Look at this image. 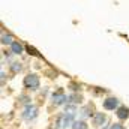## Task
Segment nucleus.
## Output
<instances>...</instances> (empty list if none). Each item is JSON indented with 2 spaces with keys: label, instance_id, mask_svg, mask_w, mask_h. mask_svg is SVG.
<instances>
[{
  "label": "nucleus",
  "instance_id": "7ed1b4c3",
  "mask_svg": "<svg viewBox=\"0 0 129 129\" xmlns=\"http://www.w3.org/2000/svg\"><path fill=\"white\" fill-rule=\"evenodd\" d=\"M51 98H53V104H54V105H62L64 102H69V98L63 93L62 89H59L57 92H54Z\"/></svg>",
  "mask_w": 129,
  "mask_h": 129
},
{
  "label": "nucleus",
  "instance_id": "6e6552de",
  "mask_svg": "<svg viewBox=\"0 0 129 129\" xmlns=\"http://www.w3.org/2000/svg\"><path fill=\"white\" fill-rule=\"evenodd\" d=\"M23 45L20 44V42H12V45H11V51H12V54H21L23 53Z\"/></svg>",
  "mask_w": 129,
  "mask_h": 129
},
{
  "label": "nucleus",
  "instance_id": "ddd939ff",
  "mask_svg": "<svg viewBox=\"0 0 129 129\" xmlns=\"http://www.w3.org/2000/svg\"><path fill=\"white\" fill-rule=\"evenodd\" d=\"M69 99H71L69 102H80V99H81V98L77 96V95H72V96H69Z\"/></svg>",
  "mask_w": 129,
  "mask_h": 129
},
{
  "label": "nucleus",
  "instance_id": "423d86ee",
  "mask_svg": "<svg viewBox=\"0 0 129 129\" xmlns=\"http://www.w3.org/2000/svg\"><path fill=\"white\" fill-rule=\"evenodd\" d=\"M116 116H117L120 120H125V119L129 117V110L126 107H119V108L116 110Z\"/></svg>",
  "mask_w": 129,
  "mask_h": 129
},
{
  "label": "nucleus",
  "instance_id": "1a4fd4ad",
  "mask_svg": "<svg viewBox=\"0 0 129 129\" xmlns=\"http://www.w3.org/2000/svg\"><path fill=\"white\" fill-rule=\"evenodd\" d=\"M72 129H89V128H87V123L84 120H75L72 123Z\"/></svg>",
  "mask_w": 129,
  "mask_h": 129
},
{
  "label": "nucleus",
  "instance_id": "39448f33",
  "mask_svg": "<svg viewBox=\"0 0 129 129\" xmlns=\"http://www.w3.org/2000/svg\"><path fill=\"white\" fill-rule=\"evenodd\" d=\"M104 108L108 110V111H114V110L119 108V101L116 98H107L104 101Z\"/></svg>",
  "mask_w": 129,
  "mask_h": 129
},
{
  "label": "nucleus",
  "instance_id": "20e7f679",
  "mask_svg": "<svg viewBox=\"0 0 129 129\" xmlns=\"http://www.w3.org/2000/svg\"><path fill=\"white\" fill-rule=\"evenodd\" d=\"M36 116H38V108L35 105H32V104L27 105L24 108V111H23V117L26 120H33V119H36Z\"/></svg>",
  "mask_w": 129,
  "mask_h": 129
},
{
  "label": "nucleus",
  "instance_id": "9b49d317",
  "mask_svg": "<svg viewBox=\"0 0 129 129\" xmlns=\"http://www.w3.org/2000/svg\"><path fill=\"white\" fill-rule=\"evenodd\" d=\"M23 69V66H21V63H18V62H14V63L11 64V71L14 72V74H17V72H20Z\"/></svg>",
  "mask_w": 129,
  "mask_h": 129
},
{
  "label": "nucleus",
  "instance_id": "9d476101",
  "mask_svg": "<svg viewBox=\"0 0 129 129\" xmlns=\"http://www.w3.org/2000/svg\"><path fill=\"white\" fill-rule=\"evenodd\" d=\"M12 42L14 41H12V36L11 35H5V33L2 35V44L3 45H12Z\"/></svg>",
  "mask_w": 129,
  "mask_h": 129
},
{
  "label": "nucleus",
  "instance_id": "f03ea898",
  "mask_svg": "<svg viewBox=\"0 0 129 129\" xmlns=\"http://www.w3.org/2000/svg\"><path fill=\"white\" fill-rule=\"evenodd\" d=\"M24 87L29 90H38L39 89V77L36 74H29L24 77Z\"/></svg>",
  "mask_w": 129,
  "mask_h": 129
},
{
  "label": "nucleus",
  "instance_id": "f257e3e1",
  "mask_svg": "<svg viewBox=\"0 0 129 129\" xmlns=\"http://www.w3.org/2000/svg\"><path fill=\"white\" fill-rule=\"evenodd\" d=\"M75 120H74V113H69V111H66V113H62L59 117H57V128L59 129H66L68 126H71L72 123H74Z\"/></svg>",
  "mask_w": 129,
  "mask_h": 129
},
{
  "label": "nucleus",
  "instance_id": "0eeeda50",
  "mask_svg": "<svg viewBox=\"0 0 129 129\" xmlns=\"http://www.w3.org/2000/svg\"><path fill=\"white\" fill-rule=\"evenodd\" d=\"M105 120H107V117H105V114H102V113H96V114L93 116V125H95V126H102V125L105 123Z\"/></svg>",
  "mask_w": 129,
  "mask_h": 129
},
{
  "label": "nucleus",
  "instance_id": "4468645a",
  "mask_svg": "<svg viewBox=\"0 0 129 129\" xmlns=\"http://www.w3.org/2000/svg\"><path fill=\"white\" fill-rule=\"evenodd\" d=\"M110 129H125V126L120 125V123H114V125H111V128Z\"/></svg>",
  "mask_w": 129,
  "mask_h": 129
},
{
  "label": "nucleus",
  "instance_id": "f8f14e48",
  "mask_svg": "<svg viewBox=\"0 0 129 129\" xmlns=\"http://www.w3.org/2000/svg\"><path fill=\"white\" fill-rule=\"evenodd\" d=\"M27 51H29V54H32V56H35V57H39V53H38L35 48H32L30 45H27Z\"/></svg>",
  "mask_w": 129,
  "mask_h": 129
}]
</instances>
